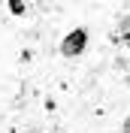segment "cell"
I'll use <instances>...</instances> for the list:
<instances>
[{"label": "cell", "mask_w": 130, "mask_h": 133, "mask_svg": "<svg viewBox=\"0 0 130 133\" xmlns=\"http://www.w3.org/2000/svg\"><path fill=\"white\" fill-rule=\"evenodd\" d=\"M85 42H88V33H85V30H73V33L64 39L61 51H64V55H79V51L85 49Z\"/></svg>", "instance_id": "1"}, {"label": "cell", "mask_w": 130, "mask_h": 133, "mask_svg": "<svg viewBox=\"0 0 130 133\" xmlns=\"http://www.w3.org/2000/svg\"><path fill=\"white\" fill-rule=\"evenodd\" d=\"M124 133H130V118H127V124H124Z\"/></svg>", "instance_id": "2"}]
</instances>
